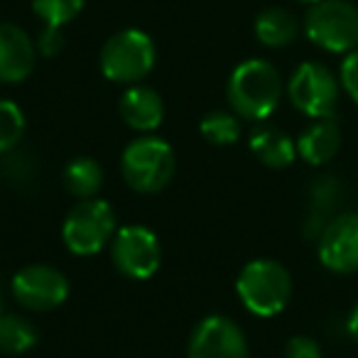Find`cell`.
Wrapping results in <instances>:
<instances>
[{
  "mask_svg": "<svg viewBox=\"0 0 358 358\" xmlns=\"http://www.w3.org/2000/svg\"><path fill=\"white\" fill-rule=\"evenodd\" d=\"M226 99L238 118L263 123L278 110L282 99V79L270 62L245 59L229 76Z\"/></svg>",
  "mask_w": 358,
  "mask_h": 358,
  "instance_id": "1",
  "label": "cell"
},
{
  "mask_svg": "<svg viewBox=\"0 0 358 358\" xmlns=\"http://www.w3.org/2000/svg\"><path fill=\"white\" fill-rule=\"evenodd\" d=\"M236 294L255 317H275L289 304L292 275L273 258H258L243 265L236 280Z\"/></svg>",
  "mask_w": 358,
  "mask_h": 358,
  "instance_id": "2",
  "label": "cell"
},
{
  "mask_svg": "<svg viewBox=\"0 0 358 358\" xmlns=\"http://www.w3.org/2000/svg\"><path fill=\"white\" fill-rule=\"evenodd\" d=\"M177 157L167 140L143 135L120 155V174L125 185L140 194H157L172 182Z\"/></svg>",
  "mask_w": 358,
  "mask_h": 358,
  "instance_id": "3",
  "label": "cell"
},
{
  "mask_svg": "<svg viewBox=\"0 0 358 358\" xmlns=\"http://www.w3.org/2000/svg\"><path fill=\"white\" fill-rule=\"evenodd\" d=\"M304 35L331 55L358 50V8L351 0H319L304 15Z\"/></svg>",
  "mask_w": 358,
  "mask_h": 358,
  "instance_id": "4",
  "label": "cell"
},
{
  "mask_svg": "<svg viewBox=\"0 0 358 358\" xmlns=\"http://www.w3.org/2000/svg\"><path fill=\"white\" fill-rule=\"evenodd\" d=\"M115 236V214L108 201L103 199H81L69 209L62 226V238L69 253L96 255L110 245Z\"/></svg>",
  "mask_w": 358,
  "mask_h": 358,
  "instance_id": "5",
  "label": "cell"
},
{
  "mask_svg": "<svg viewBox=\"0 0 358 358\" xmlns=\"http://www.w3.org/2000/svg\"><path fill=\"white\" fill-rule=\"evenodd\" d=\"M101 71L115 84H138L155 66V45L143 30H120L101 50Z\"/></svg>",
  "mask_w": 358,
  "mask_h": 358,
  "instance_id": "6",
  "label": "cell"
},
{
  "mask_svg": "<svg viewBox=\"0 0 358 358\" xmlns=\"http://www.w3.org/2000/svg\"><path fill=\"white\" fill-rule=\"evenodd\" d=\"M341 94V81L319 62H302L287 81V96L302 115L312 120L334 118Z\"/></svg>",
  "mask_w": 358,
  "mask_h": 358,
  "instance_id": "7",
  "label": "cell"
},
{
  "mask_svg": "<svg viewBox=\"0 0 358 358\" xmlns=\"http://www.w3.org/2000/svg\"><path fill=\"white\" fill-rule=\"evenodd\" d=\"M110 260L115 270L130 280H148L157 273L162 250L159 238L148 226H123L110 241Z\"/></svg>",
  "mask_w": 358,
  "mask_h": 358,
  "instance_id": "8",
  "label": "cell"
},
{
  "mask_svg": "<svg viewBox=\"0 0 358 358\" xmlns=\"http://www.w3.org/2000/svg\"><path fill=\"white\" fill-rule=\"evenodd\" d=\"M13 297L32 312H52L62 307L69 297V280L62 270L45 263L25 265L15 273L10 282Z\"/></svg>",
  "mask_w": 358,
  "mask_h": 358,
  "instance_id": "9",
  "label": "cell"
},
{
  "mask_svg": "<svg viewBox=\"0 0 358 358\" xmlns=\"http://www.w3.org/2000/svg\"><path fill=\"white\" fill-rule=\"evenodd\" d=\"M187 358H250L248 338L234 319L211 314L192 331Z\"/></svg>",
  "mask_w": 358,
  "mask_h": 358,
  "instance_id": "10",
  "label": "cell"
},
{
  "mask_svg": "<svg viewBox=\"0 0 358 358\" xmlns=\"http://www.w3.org/2000/svg\"><path fill=\"white\" fill-rule=\"evenodd\" d=\"M317 258L336 275L358 273V211H338L317 238Z\"/></svg>",
  "mask_w": 358,
  "mask_h": 358,
  "instance_id": "11",
  "label": "cell"
},
{
  "mask_svg": "<svg viewBox=\"0 0 358 358\" xmlns=\"http://www.w3.org/2000/svg\"><path fill=\"white\" fill-rule=\"evenodd\" d=\"M37 62V47L22 27L3 22L0 25V81L20 84L32 74Z\"/></svg>",
  "mask_w": 358,
  "mask_h": 358,
  "instance_id": "12",
  "label": "cell"
},
{
  "mask_svg": "<svg viewBox=\"0 0 358 358\" xmlns=\"http://www.w3.org/2000/svg\"><path fill=\"white\" fill-rule=\"evenodd\" d=\"M343 201V185L334 174H322L312 182L307 192V219L302 224L304 238L317 241L327 224L338 214V204Z\"/></svg>",
  "mask_w": 358,
  "mask_h": 358,
  "instance_id": "13",
  "label": "cell"
},
{
  "mask_svg": "<svg viewBox=\"0 0 358 358\" xmlns=\"http://www.w3.org/2000/svg\"><path fill=\"white\" fill-rule=\"evenodd\" d=\"M118 110L125 125L138 133H155L164 120V103L157 91L150 86H130L120 96Z\"/></svg>",
  "mask_w": 358,
  "mask_h": 358,
  "instance_id": "14",
  "label": "cell"
},
{
  "mask_svg": "<svg viewBox=\"0 0 358 358\" xmlns=\"http://www.w3.org/2000/svg\"><path fill=\"white\" fill-rule=\"evenodd\" d=\"M294 143H297V157H302L312 167H322L331 162L341 150V128L334 118L312 120Z\"/></svg>",
  "mask_w": 358,
  "mask_h": 358,
  "instance_id": "15",
  "label": "cell"
},
{
  "mask_svg": "<svg viewBox=\"0 0 358 358\" xmlns=\"http://www.w3.org/2000/svg\"><path fill=\"white\" fill-rule=\"evenodd\" d=\"M248 148L270 169H285L297 159V143L287 133L273 128V125L255 128L250 133Z\"/></svg>",
  "mask_w": 358,
  "mask_h": 358,
  "instance_id": "16",
  "label": "cell"
},
{
  "mask_svg": "<svg viewBox=\"0 0 358 358\" xmlns=\"http://www.w3.org/2000/svg\"><path fill=\"white\" fill-rule=\"evenodd\" d=\"M299 22L285 8H268L258 15L255 20V37H258L260 45L270 47V50H280V47H287L297 40Z\"/></svg>",
  "mask_w": 358,
  "mask_h": 358,
  "instance_id": "17",
  "label": "cell"
},
{
  "mask_svg": "<svg viewBox=\"0 0 358 358\" xmlns=\"http://www.w3.org/2000/svg\"><path fill=\"white\" fill-rule=\"evenodd\" d=\"M66 192L76 199H94L103 187V169L96 159L91 157H76L64 167L62 174Z\"/></svg>",
  "mask_w": 358,
  "mask_h": 358,
  "instance_id": "18",
  "label": "cell"
},
{
  "mask_svg": "<svg viewBox=\"0 0 358 358\" xmlns=\"http://www.w3.org/2000/svg\"><path fill=\"white\" fill-rule=\"evenodd\" d=\"M37 338H40V334L30 319L8 312L0 314V351L3 353H8V356L27 353L37 343Z\"/></svg>",
  "mask_w": 358,
  "mask_h": 358,
  "instance_id": "19",
  "label": "cell"
},
{
  "mask_svg": "<svg viewBox=\"0 0 358 358\" xmlns=\"http://www.w3.org/2000/svg\"><path fill=\"white\" fill-rule=\"evenodd\" d=\"M199 130L206 143L226 148V145H234L241 138V120L238 115L229 113V110H211L201 118Z\"/></svg>",
  "mask_w": 358,
  "mask_h": 358,
  "instance_id": "20",
  "label": "cell"
},
{
  "mask_svg": "<svg viewBox=\"0 0 358 358\" xmlns=\"http://www.w3.org/2000/svg\"><path fill=\"white\" fill-rule=\"evenodd\" d=\"M25 135V113L15 101L0 99V155L10 152Z\"/></svg>",
  "mask_w": 358,
  "mask_h": 358,
  "instance_id": "21",
  "label": "cell"
},
{
  "mask_svg": "<svg viewBox=\"0 0 358 358\" xmlns=\"http://www.w3.org/2000/svg\"><path fill=\"white\" fill-rule=\"evenodd\" d=\"M84 8V0H32V10L45 25L64 27Z\"/></svg>",
  "mask_w": 358,
  "mask_h": 358,
  "instance_id": "22",
  "label": "cell"
},
{
  "mask_svg": "<svg viewBox=\"0 0 358 358\" xmlns=\"http://www.w3.org/2000/svg\"><path fill=\"white\" fill-rule=\"evenodd\" d=\"M338 81H341V89L346 91V96L358 106V50L348 52L341 62V69H338Z\"/></svg>",
  "mask_w": 358,
  "mask_h": 358,
  "instance_id": "23",
  "label": "cell"
},
{
  "mask_svg": "<svg viewBox=\"0 0 358 358\" xmlns=\"http://www.w3.org/2000/svg\"><path fill=\"white\" fill-rule=\"evenodd\" d=\"M285 358H324V351L317 338L297 334L285 343Z\"/></svg>",
  "mask_w": 358,
  "mask_h": 358,
  "instance_id": "24",
  "label": "cell"
},
{
  "mask_svg": "<svg viewBox=\"0 0 358 358\" xmlns=\"http://www.w3.org/2000/svg\"><path fill=\"white\" fill-rule=\"evenodd\" d=\"M35 47L42 57H47V59H50V57H57L62 50H64V35H62V27L45 25L40 32V37H37Z\"/></svg>",
  "mask_w": 358,
  "mask_h": 358,
  "instance_id": "25",
  "label": "cell"
},
{
  "mask_svg": "<svg viewBox=\"0 0 358 358\" xmlns=\"http://www.w3.org/2000/svg\"><path fill=\"white\" fill-rule=\"evenodd\" d=\"M6 174L13 179V182H25V179H30V174L35 172V167H32V162L27 159V155L17 152L15 150H10V152H6Z\"/></svg>",
  "mask_w": 358,
  "mask_h": 358,
  "instance_id": "26",
  "label": "cell"
},
{
  "mask_svg": "<svg viewBox=\"0 0 358 358\" xmlns=\"http://www.w3.org/2000/svg\"><path fill=\"white\" fill-rule=\"evenodd\" d=\"M346 334L351 336L353 343H358V304L351 309V314L346 319Z\"/></svg>",
  "mask_w": 358,
  "mask_h": 358,
  "instance_id": "27",
  "label": "cell"
},
{
  "mask_svg": "<svg viewBox=\"0 0 358 358\" xmlns=\"http://www.w3.org/2000/svg\"><path fill=\"white\" fill-rule=\"evenodd\" d=\"M299 3H309V6H314V3H319V0H299Z\"/></svg>",
  "mask_w": 358,
  "mask_h": 358,
  "instance_id": "28",
  "label": "cell"
},
{
  "mask_svg": "<svg viewBox=\"0 0 358 358\" xmlns=\"http://www.w3.org/2000/svg\"><path fill=\"white\" fill-rule=\"evenodd\" d=\"M0 314H3V292H0Z\"/></svg>",
  "mask_w": 358,
  "mask_h": 358,
  "instance_id": "29",
  "label": "cell"
}]
</instances>
